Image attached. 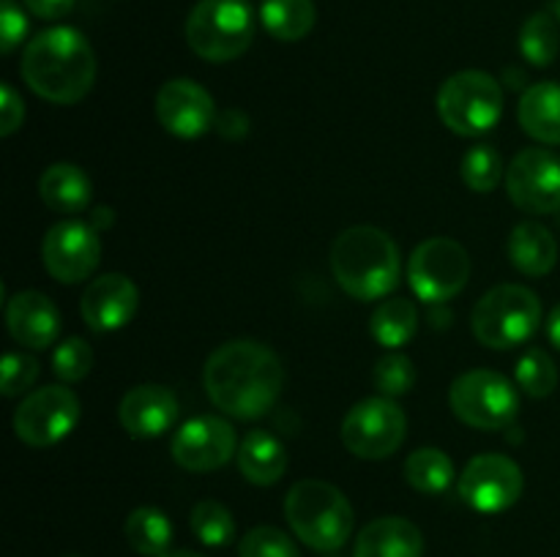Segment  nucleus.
<instances>
[{
	"mask_svg": "<svg viewBox=\"0 0 560 557\" xmlns=\"http://www.w3.org/2000/svg\"><path fill=\"white\" fill-rule=\"evenodd\" d=\"M213 407L241 420L262 418L284 388V366L271 347L235 339L213 349L202 369Z\"/></svg>",
	"mask_w": 560,
	"mask_h": 557,
	"instance_id": "obj_1",
	"label": "nucleus"
},
{
	"mask_svg": "<svg viewBox=\"0 0 560 557\" xmlns=\"http://www.w3.org/2000/svg\"><path fill=\"white\" fill-rule=\"evenodd\" d=\"M20 71L36 96L52 104H77L96 82V55L77 27L58 25L31 38Z\"/></svg>",
	"mask_w": 560,
	"mask_h": 557,
	"instance_id": "obj_2",
	"label": "nucleus"
},
{
	"mask_svg": "<svg viewBox=\"0 0 560 557\" xmlns=\"http://www.w3.org/2000/svg\"><path fill=\"white\" fill-rule=\"evenodd\" d=\"M331 271L355 300L386 298L399 282V249L388 233L359 224L334 238Z\"/></svg>",
	"mask_w": 560,
	"mask_h": 557,
	"instance_id": "obj_3",
	"label": "nucleus"
},
{
	"mask_svg": "<svg viewBox=\"0 0 560 557\" xmlns=\"http://www.w3.org/2000/svg\"><path fill=\"white\" fill-rule=\"evenodd\" d=\"M290 530L317 552H337L348 544L353 530L350 500L328 481L306 478L290 486L284 497Z\"/></svg>",
	"mask_w": 560,
	"mask_h": 557,
	"instance_id": "obj_4",
	"label": "nucleus"
},
{
	"mask_svg": "<svg viewBox=\"0 0 560 557\" xmlns=\"http://www.w3.org/2000/svg\"><path fill=\"white\" fill-rule=\"evenodd\" d=\"M255 38V11L249 0H200L186 20L191 52L208 63H230Z\"/></svg>",
	"mask_w": 560,
	"mask_h": 557,
	"instance_id": "obj_5",
	"label": "nucleus"
},
{
	"mask_svg": "<svg viewBox=\"0 0 560 557\" xmlns=\"http://www.w3.org/2000/svg\"><path fill=\"white\" fill-rule=\"evenodd\" d=\"M470 325L485 347L512 349L539 331L541 300L523 284H498L474 306Z\"/></svg>",
	"mask_w": 560,
	"mask_h": 557,
	"instance_id": "obj_6",
	"label": "nucleus"
},
{
	"mask_svg": "<svg viewBox=\"0 0 560 557\" xmlns=\"http://www.w3.org/2000/svg\"><path fill=\"white\" fill-rule=\"evenodd\" d=\"M435 107L448 131L459 137H479L501 120L503 87L487 71H457L441 85Z\"/></svg>",
	"mask_w": 560,
	"mask_h": 557,
	"instance_id": "obj_7",
	"label": "nucleus"
},
{
	"mask_svg": "<svg viewBox=\"0 0 560 557\" xmlns=\"http://www.w3.org/2000/svg\"><path fill=\"white\" fill-rule=\"evenodd\" d=\"M452 413L474 429H506L520 413V393L503 375L474 369L459 375L448 391Z\"/></svg>",
	"mask_w": 560,
	"mask_h": 557,
	"instance_id": "obj_8",
	"label": "nucleus"
},
{
	"mask_svg": "<svg viewBox=\"0 0 560 557\" xmlns=\"http://www.w3.org/2000/svg\"><path fill=\"white\" fill-rule=\"evenodd\" d=\"M470 278V257L454 238H427L410 254V289L427 304H446L465 289Z\"/></svg>",
	"mask_w": 560,
	"mask_h": 557,
	"instance_id": "obj_9",
	"label": "nucleus"
},
{
	"mask_svg": "<svg viewBox=\"0 0 560 557\" xmlns=\"http://www.w3.org/2000/svg\"><path fill=\"white\" fill-rule=\"evenodd\" d=\"M408 418L388 396H372L350 407L342 420V442L359 459H386L405 442Z\"/></svg>",
	"mask_w": 560,
	"mask_h": 557,
	"instance_id": "obj_10",
	"label": "nucleus"
},
{
	"mask_svg": "<svg viewBox=\"0 0 560 557\" xmlns=\"http://www.w3.org/2000/svg\"><path fill=\"white\" fill-rule=\"evenodd\" d=\"M80 420V399L66 386H44L27 393L14 413V435L25 446H55Z\"/></svg>",
	"mask_w": 560,
	"mask_h": 557,
	"instance_id": "obj_11",
	"label": "nucleus"
},
{
	"mask_svg": "<svg viewBox=\"0 0 560 557\" xmlns=\"http://www.w3.org/2000/svg\"><path fill=\"white\" fill-rule=\"evenodd\" d=\"M523 470L503 453H481L459 475V497L479 513L506 511L523 497Z\"/></svg>",
	"mask_w": 560,
	"mask_h": 557,
	"instance_id": "obj_12",
	"label": "nucleus"
},
{
	"mask_svg": "<svg viewBox=\"0 0 560 557\" xmlns=\"http://www.w3.org/2000/svg\"><path fill=\"white\" fill-rule=\"evenodd\" d=\"M506 191L514 205L534 216L560 208V156L547 147H525L506 167Z\"/></svg>",
	"mask_w": 560,
	"mask_h": 557,
	"instance_id": "obj_13",
	"label": "nucleus"
},
{
	"mask_svg": "<svg viewBox=\"0 0 560 557\" xmlns=\"http://www.w3.org/2000/svg\"><path fill=\"white\" fill-rule=\"evenodd\" d=\"M42 262L55 282H85L102 262L98 229L85 222H58L42 240Z\"/></svg>",
	"mask_w": 560,
	"mask_h": 557,
	"instance_id": "obj_14",
	"label": "nucleus"
},
{
	"mask_svg": "<svg viewBox=\"0 0 560 557\" xmlns=\"http://www.w3.org/2000/svg\"><path fill=\"white\" fill-rule=\"evenodd\" d=\"M238 457V435L219 415L186 420L173 437V459L189 473H211Z\"/></svg>",
	"mask_w": 560,
	"mask_h": 557,
	"instance_id": "obj_15",
	"label": "nucleus"
},
{
	"mask_svg": "<svg viewBox=\"0 0 560 557\" xmlns=\"http://www.w3.org/2000/svg\"><path fill=\"white\" fill-rule=\"evenodd\" d=\"M156 118L170 134L180 140H195L217 123V104L206 87L197 85L195 80L178 76L159 87Z\"/></svg>",
	"mask_w": 560,
	"mask_h": 557,
	"instance_id": "obj_16",
	"label": "nucleus"
},
{
	"mask_svg": "<svg viewBox=\"0 0 560 557\" xmlns=\"http://www.w3.org/2000/svg\"><path fill=\"white\" fill-rule=\"evenodd\" d=\"M137 304H140V289L129 276L104 273L88 284L80 300V311L91 331L109 333L135 320Z\"/></svg>",
	"mask_w": 560,
	"mask_h": 557,
	"instance_id": "obj_17",
	"label": "nucleus"
},
{
	"mask_svg": "<svg viewBox=\"0 0 560 557\" xmlns=\"http://www.w3.org/2000/svg\"><path fill=\"white\" fill-rule=\"evenodd\" d=\"M120 426L129 431L131 437L140 440H151V437L164 435L170 426L178 418V396L170 391L167 386H137L120 399L118 407Z\"/></svg>",
	"mask_w": 560,
	"mask_h": 557,
	"instance_id": "obj_18",
	"label": "nucleus"
},
{
	"mask_svg": "<svg viewBox=\"0 0 560 557\" xmlns=\"http://www.w3.org/2000/svg\"><path fill=\"white\" fill-rule=\"evenodd\" d=\"M5 325L22 347L47 349L60 336V311L44 293L25 289L5 300Z\"/></svg>",
	"mask_w": 560,
	"mask_h": 557,
	"instance_id": "obj_19",
	"label": "nucleus"
},
{
	"mask_svg": "<svg viewBox=\"0 0 560 557\" xmlns=\"http://www.w3.org/2000/svg\"><path fill=\"white\" fill-rule=\"evenodd\" d=\"M424 535L410 519L381 517L355 538V557H421Z\"/></svg>",
	"mask_w": 560,
	"mask_h": 557,
	"instance_id": "obj_20",
	"label": "nucleus"
},
{
	"mask_svg": "<svg viewBox=\"0 0 560 557\" xmlns=\"http://www.w3.org/2000/svg\"><path fill=\"white\" fill-rule=\"evenodd\" d=\"M38 194H42L44 205L52 208L55 213H82L91 205L93 183L82 167L58 162L44 169V175L38 178Z\"/></svg>",
	"mask_w": 560,
	"mask_h": 557,
	"instance_id": "obj_21",
	"label": "nucleus"
},
{
	"mask_svg": "<svg viewBox=\"0 0 560 557\" xmlns=\"http://www.w3.org/2000/svg\"><path fill=\"white\" fill-rule=\"evenodd\" d=\"M509 260L525 276H547L558 262V240L545 224L523 222L509 235Z\"/></svg>",
	"mask_w": 560,
	"mask_h": 557,
	"instance_id": "obj_22",
	"label": "nucleus"
},
{
	"mask_svg": "<svg viewBox=\"0 0 560 557\" xmlns=\"http://www.w3.org/2000/svg\"><path fill=\"white\" fill-rule=\"evenodd\" d=\"M525 134L545 145H560V82H536L523 93L517 107Z\"/></svg>",
	"mask_w": 560,
	"mask_h": 557,
	"instance_id": "obj_23",
	"label": "nucleus"
},
{
	"mask_svg": "<svg viewBox=\"0 0 560 557\" xmlns=\"http://www.w3.org/2000/svg\"><path fill=\"white\" fill-rule=\"evenodd\" d=\"M238 470L249 484L271 486L288 470V451L271 431L255 429L241 440Z\"/></svg>",
	"mask_w": 560,
	"mask_h": 557,
	"instance_id": "obj_24",
	"label": "nucleus"
},
{
	"mask_svg": "<svg viewBox=\"0 0 560 557\" xmlns=\"http://www.w3.org/2000/svg\"><path fill=\"white\" fill-rule=\"evenodd\" d=\"M419 331V311L408 298H388L377 304L370 317V333L377 344L388 349H399Z\"/></svg>",
	"mask_w": 560,
	"mask_h": 557,
	"instance_id": "obj_25",
	"label": "nucleus"
},
{
	"mask_svg": "<svg viewBox=\"0 0 560 557\" xmlns=\"http://www.w3.org/2000/svg\"><path fill=\"white\" fill-rule=\"evenodd\" d=\"M260 20L279 42H301L315 27V0H262Z\"/></svg>",
	"mask_w": 560,
	"mask_h": 557,
	"instance_id": "obj_26",
	"label": "nucleus"
},
{
	"mask_svg": "<svg viewBox=\"0 0 560 557\" xmlns=\"http://www.w3.org/2000/svg\"><path fill=\"white\" fill-rule=\"evenodd\" d=\"M126 541L140 555L162 557L173 544V524H170L167 513H162L159 508H135L126 519Z\"/></svg>",
	"mask_w": 560,
	"mask_h": 557,
	"instance_id": "obj_27",
	"label": "nucleus"
},
{
	"mask_svg": "<svg viewBox=\"0 0 560 557\" xmlns=\"http://www.w3.org/2000/svg\"><path fill=\"white\" fill-rule=\"evenodd\" d=\"M405 481L416 491L424 495H441L454 481V462L441 448H419L405 462Z\"/></svg>",
	"mask_w": 560,
	"mask_h": 557,
	"instance_id": "obj_28",
	"label": "nucleus"
},
{
	"mask_svg": "<svg viewBox=\"0 0 560 557\" xmlns=\"http://www.w3.org/2000/svg\"><path fill=\"white\" fill-rule=\"evenodd\" d=\"M520 52L528 63L545 66L556 63L560 52V31L556 16L547 14V11H536L520 27Z\"/></svg>",
	"mask_w": 560,
	"mask_h": 557,
	"instance_id": "obj_29",
	"label": "nucleus"
},
{
	"mask_svg": "<svg viewBox=\"0 0 560 557\" xmlns=\"http://www.w3.org/2000/svg\"><path fill=\"white\" fill-rule=\"evenodd\" d=\"M191 533L206 546H228L235 538V519L228 506L217 500H200L191 508Z\"/></svg>",
	"mask_w": 560,
	"mask_h": 557,
	"instance_id": "obj_30",
	"label": "nucleus"
},
{
	"mask_svg": "<svg viewBox=\"0 0 560 557\" xmlns=\"http://www.w3.org/2000/svg\"><path fill=\"white\" fill-rule=\"evenodd\" d=\"M459 173H463L465 186L470 191L490 194L503 180V158L492 145H474L465 153Z\"/></svg>",
	"mask_w": 560,
	"mask_h": 557,
	"instance_id": "obj_31",
	"label": "nucleus"
},
{
	"mask_svg": "<svg viewBox=\"0 0 560 557\" xmlns=\"http://www.w3.org/2000/svg\"><path fill=\"white\" fill-rule=\"evenodd\" d=\"M517 386L534 399L550 396V393L558 388L556 360L539 347L525 349L523 358L517 360Z\"/></svg>",
	"mask_w": 560,
	"mask_h": 557,
	"instance_id": "obj_32",
	"label": "nucleus"
},
{
	"mask_svg": "<svg viewBox=\"0 0 560 557\" xmlns=\"http://www.w3.org/2000/svg\"><path fill=\"white\" fill-rule=\"evenodd\" d=\"M372 382H375V388L383 396H402V393H408L416 382L413 360L402 353L383 355L375 364V369H372Z\"/></svg>",
	"mask_w": 560,
	"mask_h": 557,
	"instance_id": "obj_33",
	"label": "nucleus"
},
{
	"mask_svg": "<svg viewBox=\"0 0 560 557\" xmlns=\"http://www.w3.org/2000/svg\"><path fill=\"white\" fill-rule=\"evenodd\" d=\"M238 557H301V552L284 530L262 524V528H252L241 538Z\"/></svg>",
	"mask_w": 560,
	"mask_h": 557,
	"instance_id": "obj_34",
	"label": "nucleus"
},
{
	"mask_svg": "<svg viewBox=\"0 0 560 557\" xmlns=\"http://www.w3.org/2000/svg\"><path fill=\"white\" fill-rule=\"evenodd\" d=\"M93 366V349L88 347L85 339L69 336L58 344L52 355V371L63 382L85 380Z\"/></svg>",
	"mask_w": 560,
	"mask_h": 557,
	"instance_id": "obj_35",
	"label": "nucleus"
},
{
	"mask_svg": "<svg viewBox=\"0 0 560 557\" xmlns=\"http://www.w3.org/2000/svg\"><path fill=\"white\" fill-rule=\"evenodd\" d=\"M38 377V360L33 355L25 353H9L0 366V388H3L5 396H20L27 388L36 382Z\"/></svg>",
	"mask_w": 560,
	"mask_h": 557,
	"instance_id": "obj_36",
	"label": "nucleus"
},
{
	"mask_svg": "<svg viewBox=\"0 0 560 557\" xmlns=\"http://www.w3.org/2000/svg\"><path fill=\"white\" fill-rule=\"evenodd\" d=\"M27 33L25 11L16 5V0H3L0 3V49L3 55H11L22 44Z\"/></svg>",
	"mask_w": 560,
	"mask_h": 557,
	"instance_id": "obj_37",
	"label": "nucleus"
},
{
	"mask_svg": "<svg viewBox=\"0 0 560 557\" xmlns=\"http://www.w3.org/2000/svg\"><path fill=\"white\" fill-rule=\"evenodd\" d=\"M22 120H25V104L16 96L14 87L9 82H3L0 85V134L11 137L20 129Z\"/></svg>",
	"mask_w": 560,
	"mask_h": 557,
	"instance_id": "obj_38",
	"label": "nucleus"
},
{
	"mask_svg": "<svg viewBox=\"0 0 560 557\" xmlns=\"http://www.w3.org/2000/svg\"><path fill=\"white\" fill-rule=\"evenodd\" d=\"M25 9L33 16H42V20H60V16L69 14L74 9L77 0H22Z\"/></svg>",
	"mask_w": 560,
	"mask_h": 557,
	"instance_id": "obj_39",
	"label": "nucleus"
},
{
	"mask_svg": "<svg viewBox=\"0 0 560 557\" xmlns=\"http://www.w3.org/2000/svg\"><path fill=\"white\" fill-rule=\"evenodd\" d=\"M547 336H550V342L560 349V304L550 311V317H547Z\"/></svg>",
	"mask_w": 560,
	"mask_h": 557,
	"instance_id": "obj_40",
	"label": "nucleus"
},
{
	"mask_svg": "<svg viewBox=\"0 0 560 557\" xmlns=\"http://www.w3.org/2000/svg\"><path fill=\"white\" fill-rule=\"evenodd\" d=\"M162 557H202V555H197V552H191V549H175V552H167V555H162Z\"/></svg>",
	"mask_w": 560,
	"mask_h": 557,
	"instance_id": "obj_41",
	"label": "nucleus"
},
{
	"mask_svg": "<svg viewBox=\"0 0 560 557\" xmlns=\"http://www.w3.org/2000/svg\"><path fill=\"white\" fill-rule=\"evenodd\" d=\"M556 14H558V22H560V0L556 3Z\"/></svg>",
	"mask_w": 560,
	"mask_h": 557,
	"instance_id": "obj_42",
	"label": "nucleus"
}]
</instances>
